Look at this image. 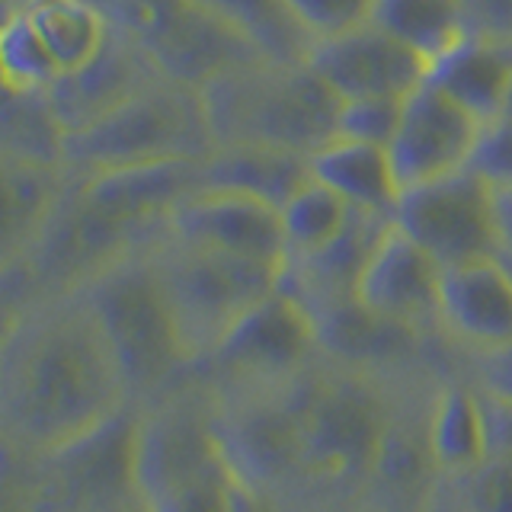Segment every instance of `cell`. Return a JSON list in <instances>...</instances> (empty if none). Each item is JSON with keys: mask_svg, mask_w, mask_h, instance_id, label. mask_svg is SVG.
Masks as SVG:
<instances>
[{"mask_svg": "<svg viewBox=\"0 0 512 512\" xmlns=\"http://www.w3.org/2000/svg\"><path fill=\"white\" fill-rule=\"evenodd\" d=\"M503 116H512V96H509V103H506V109H503Z\"/></svg>", "mask_w": 512, "mask_h": 512, "instance_id": "d590c367", "label": "cell"}, {"mask_svg": "<svg viewBox=\"0 0 512 512\" xmlns=\"http://www.w3.org/2000/svg\"><path fill=\"white\" fill-rule=\"evenodd\" d=\"M375 23L420 48L432 68L464 39H471L461 0H381Z\"/></svg>", "mask_w": 512, "mask_h": 512, "instance_id": "4316f807", "label": "cell"}, {"mask_svg": "<svg viewBox=\"0 0 512 512\" xmlns=\"http://www.w3.org/2000/svg\"><path fill=\"white\" fill-rule=\"evenodd\" d=\"M407 100L394 96H372V100H346L340 112V138H356L365 144L391 148L400 122H404Z\"/></svg>", "mask_w": 512, "mask_h": 512, "instance_id": "f546056e", "label": "cell"}, {"mask_svg": "<svg viewBox=\"0 0 512 512\" xmlns=\"http://www.w3.org/2000/svg\"><path fill=\"white\" fill-rule=\"evenodd\" d=\"M167 237L247 256L256 263L288 269V244L282 208L253 192L228 186H199L170 215Z\"/></svg>", "mask_w": 512, "mask_h": 512, "instance_id": "9a60e30c", "label": "cell"}, {"mask_svg": "<svg viewBox=\"0 0 512 512\" xmlns=\"http://www.w3.org/2000/svg\"><path fill=\"white\" fill-rule=\"evenodd\" d=\"M84 292L109 330L138 410L157 404L192 378V359L176 327L151 244L103 272Z\"/></svg>", "mask_w": 512, "mask_h": 512, "instance_id": "8992f818", "label": "cell"}, {"mask_svg": "<svg viewBox=\"0 0 512 512\" xmlns=\"http://www.w3.org/2000/svg\"><path fill=\"white\" fill-rule=\"evenodd\" d=\"M157 74L192 90H208L266 55L218 16L205 0H103ZM272 61V58H269Z\"/></svg>", "mask_w": 512, "mask_h": 512, "instance_id": "9c48e42d", "label": "cell"}, {"mask_svg": "<svg viewBox=\"0 0 512 512\" xmlns=\"http://www.w3.org/2000/svg\"><path fill=\"white\" fill-rule=\"evenodd\" d=\"M308 61L343 103L372 100V96L410 100L432 77V61L420 48L394 36L381 23L317 42Z\"/></svg>", "mask_w": 512, "mask_h": 512, "instance_id": "2e32d148", "label": "cell"}, {"mask_svg": "<svg viewBox=\"0 0 512 512\" xmlns=\"http://www.w3.org/2000/svg\"><path fill=\"white\" fill-rule=\"evenodd\" d=\"M394 221L445 269L506 256L500 189L477 170L407 189Z\"/></svg>", "mask_w": 512, "mask_h": 512, "instance_id": "8fae6325", "label": "cell"}, {"mask_svg": "<svg viewBox=\"0 0 512 512\" xmlns=\"http://www.w3.org/2000/svg\"><path fill=\"white\" fill-rule=\"evenodd\" d=\"M68 141L71 135L52 106V96L45 90H26V87L4 84L0 154L68 164Z\"/></svg>", "mask_w": 512, "mask_h": 512, "instance_id": "484cf974", "label": "cell"}, {"mask_svg": "<svg viewBox=\"0 0 512 512\" xmlns=\"http://www.w3.org/2000/svg\"><path fill=\"white\" fill-rule=\"evenodd\" d=\"M445 266L423 244L391 221L359 272L356 301L388 324L439 336Z\"/></svg>", "mask_w": 512, "mask_h": 512, "instance_id": "5bb4252c", "label": "cell"}, {"mask_svg": "<svg viewBox=\"0 0 512 512\" xmlns=\"http://www.w3.org/2000/svg\"><path fill=\"white\" fill-rule=\"evenodd\" d=\"M151 253L192 359V372L228 340L240 320L276 295L285 279V269L279 266L186 244L167 234L154 240Z\"/></svg>", "mask_w": 512, "mask_h": 512, "instance_id": "ba28073f", "label": "cell"}, {"mask_svg": "<svg viewBox=\"0 0 512 512\" xmlns=\"http://www.w3.org/2000/svg\"><path fill=\"white\" fill-rule=\"evenodd\" d=\"M452 365L378 368L320 349L240 388L192 384L234 468L279 512H432L429 407Z\"/></svg>", "mask_w": 512, "mask_h": 512, "instance_id": "6da1fadb", "label": "cell"}, {"mask_svg": "<svg viewBox=\"0 0 512 512\" xmlns=\"http://www.w3.org/2000/svg\"><path fill=\"white\" fill-rule=\"evenodd\" d=\"M135 410L125 365L87 292L7 311L0 352L4 455L68 452Z\"/></svg>", "mask_w": 512, "mask_h": 512, "instance_id": "7a4b0ae2", "label": "cell"}, {"mask_svg": "<svg viewBox=\"0 0 512 512\" xmlns=\"http://www.w3.org/2000/svg\"><path fill=\"white\" fill-rule=\"evenodd\" d=\"M359 215L362 212L349 199H343L333 186L311 176V180L282 205L288 263L308 260V256L330 250L336 240L346 237V231L356 224Z\"/></svg>", "mask_w": 512, "mask_h": 512, "instance_id": "d4e9b609", "label": "cell"}, {"mask_svg": "<svg viewBox=\"0 0 512 512\" xmlns=\"http://www.w3.org/2000/svg\"><path fill=\"white\" fill-rule=\"evenodd\" d=\"M288 7H292L298 26L317 45L375 23L381 0H288Z\"/></svg>", "mask_w": 512, "mask_h": 512, "instance_id": "f1b7e54d", "label": "cell"}, {"mask_svg": "<svg viewBox=\"0 0 512 512\" xmlns=\"http://www.w3.org/2000/svg\"><path fill=\"white\" fill-rule=\"evenodd\" d=\"M4 4H13V0H4Z\"/></svg>", "mask_w": 512, "mask_h": 512, "instance_id": "8d00e7d4", "label": "cell"}, {"mask_svg": "<svg viewBox=\"0 0 512 512\" xmlns=\"http://www.w3.org/2000/svg\"><path fill=\"white\" fill-rule=\"evenodd\" d=\"M138 496L144 512H279L234 468L192 381L138 410Z\"/></svg>", "mask_w": 512, "mask_h": 512, "instance_id": "277c9868", "label": "cell"}, {"mask_svg": "<svg viewBox=\"0 0 512 512\" xmlns=\"http://www.w3.org/2000/svg\"><path fill=\"white\" fill-rule=\"evenodd\" d=\"M205 4L272 61H308L314 52V42L298 26L288 0H205Z\"/></svg>", "mask_w": 512, "mask_h": 512, "instance_id": "83f0119b", "label": "cell"}, {"mask_svg": "<svg viewBox=\"0 0 512 512\" xmlns=\"http://www.w3.org/2000/svg\"><path fill=\"white\" fill-rule=\"evenodd\" d=\"M202 164L74 173L42 240L20 266L4 272L7 311L36 298L84 292L103 272L154 244L176 205L205 183Z\"/></svg>", "mask_w": 512, "mask_h": 512, "instance_id": "3957f363", "label": "cell"}, {"mask_svg": "<svg viewBox=\"0 0 512 512\" xmlns=\"http://www.w3.org/2000/svg\"><path fill=\"white\" fill-rule=\"evenodd\" d=\"M458 362L477 384H484L487 391L512 400V349L493 352V356H480V359H458Z\"/></svg>", "mask_w": 512, "mask_h": 512, "instance_id": "d6a6232c", "label": "cell"}, {"mask_svg": "<svg viewBox=\"0 0 512 512\" xmlns=\"http://www.w3.org/2000/svg\"><path fill=\"white\" fill-rule=\"evenodd\" d=\"M432 512H452V509H448V506H445V503L439 500V503H436V509H432Z\"/></svg>", "mask_w": 512, "mask_h": 512, "instance_id": "e575fe53", "label": "cell"}, {"mask_svg": "<svg viewBox=\"0 0 512 512\" xmlns=\"http://www.w3.org/2000/svg\"><path fill=\"white\" fill-rule=\"evenodd\" d=\"M311 173L368 215L394 218L404 199L391 148L381 144L336 138L311 157Z\"/></svg>", "mask_w": 512, "mask_h": 512, "instance_id": "44dd1931", "label": "cell"}, {"mask_svg": "<svg viewBox=\"0 0 512 512\" xmlns=\"http://www.w3.org/2000/svg\"><path fill=\"white\" fill-rule=\"evenodd\" d=\"M484 400L487 452L468 474L445 484L439 493V500L452 512H512V400L487 388Z\"/></svg>", "mask_w": 512, "mask_h": 512, "instance_id": "cb8c5ba5", "label": "cell"}, {"mask_svg": "<svg viewBox=\"0 0 512 512\" xmlns=\"http://www.w3.org/2000/svg\"><path fill=\"white\" fill-rule=\"evenodd\" d=\"M320 349L324 346H320L314 314L282 285L276 295H269L260 308L240 320L237 330L192 372L189 381L205 391H228L282 375L314 359Z\"/></svg>", "mask_w": 512, "mask_h": 512, "instance_id": "7c38bea8", "label": "cell"}, {"mask_svg": "<svg viewBox=\"0 0 512 512\" xmlns=\"http://www.w3.org/2000/svg\"><path fill=\"white\" fill-rule=\"evenodd\" d=\"M429 80L493 122L512 96V45L471 36L436 61Z\"/></svg>", "mask_w": 512, "mask_h": 512, "instance_id": "7402d4cb", "label": "cell"}, {"mask_svg": "<svg viewBox=\"0 0 512 512\" xmlns=\"http://www.w3.org/2000/svg\"><path fill=\"white\" fill-rule=\"evenodd\" d=\"M461 4L471 36L512 45V0H461Z\"/></svg>", "mask_w": 512, "mask_h": 512, "instance_id": "1f68e13d", "label": "cell"}, {"mask_svg": "<svg viewBox=\"0 0 512 512\" xmlns=\"http://www.w3.org/2000/svg\"><path fill=\"white\" fill-rule=\"evenodd\" d=\"M509 263H512V260H509Z\"/></svg>", "mask_w": 512, "mask_h": 512, "instance_id": "74e56055", "label": "cell"}, {"mask_svg": "<svg viewBox=\"0 0 512 512\" xmlns=\"http://www.w3.org/2000/svg\"><path fill=\"white\" fill-rule=\"evenodd\" d=\"M202 186H228L253 192L279 208L311 180V157L292 151L263 148V144H218L202 164Z\"/></svg>", "mask_w": 512, "mask_h": 512, "instance_id": "603a6c76", "label": "cell"}, {"mask_svg": "<svg viewBox=\"0 0 512 512\" xmlns=\"http://www.w3.org/2000/svg\"><path fill=\"white\" fill-rule=\"evenodd\" d=\"M487 128L490 122L452 93H445L432 80L423 84L407 100L404 122L391 144L404 192L471 170Z\"/></svg>", "mask_w": 512, "mask_h": 512, "instance_id": "4fadbf2b", "label": "cell"}, {"mask_svg": "<svg viewBox=\"0 0 512 512\" xmlns=\"http://www.w3.org/2000/svg\"><path fill=\"white\" fill-rule=\"evenodd\" d=\"M471 170H477L496 189H512V116L490 122Z\"/></svg>", "mask_w": 512, "mask_h": 512, "instance_id": "4dcf8cb0", "label": "cell"}, {"mask_svg": "<svg viewBox=\"0 0 512 512\" xmlns=\"http://www.w3.org/2000/svg\"><path fill=\"white\" fill-rule=\"evenodd\" d=\"M74 183L68 164L36 157L0 154V189H4V237H0V260L4 272L20 266L32 247L39 244L48 224Z\"/></svg>", "mask_w": 512, "mask_h": 512, "instance_id": "ac0fdd59", "label": "cell"}, {"mask_svg": "<svg viewBox=\"0 0 512 512\" xmlns=\"http://www.w3.org/2000/svg\"><path fill=\"white\" fill-rule=\"evenodd\" d=\"M154 80H160L157 68L119 26L116 39L106 45V52L90 68L48 90V96H52V106L68 128V135H77L109 116L112 109H119L125 100H132L138 90L151 87Z\"/></svg>", "mask_w": 512, "mask_h": 512, "instance_id": "d6986e66", "label": "cell"}, {"mask_svg": "<svg viewBox=\"0 0 512 512\" xmlns=\"http://www.w3.org/2000/svg\"><path fill=\"white\" fill-rule=\"evenodd\" d=\"M202 93L218 144H263L314 157L340 138L343 100L311 61L266 58Z\"/></svg>", "mask_w": 512, "mask_h": 512, "instance_id": "5b68a950", "label": "cell"}, {"mask_svg": "<svg viewBox=\"0 0 512 512\" xmlns=\"http://www.w3.org/2000/svg\"><path fill=\"white\" fill-rule=\"evenodd\" d=\"M218 135L202 90L173 80H154L109 116L93 122L68 141L74 173H100L125 167L180 164L212 157Z\"/></svg>", "mask_w": 512, "mask_h": 512, "instance_id": "52a82bcc", "label": "cell"}, {"mask_svg": "<svg viewBox=\"0 0 512 512\" xmlns=\"http://www.w3.org/2000/svg\"><path fill=\"white\" fill-rule=\"evenodd\" d=\"M429 452L442 487L468 474L487 452L484 388L455 362L439 378L429 407Z\"/></svg>", "mask_w": 512, "mask_h": 512, "instance_id": "ffe728a7", "label": "cell"}, {"mask_svg": "<svg viewBox=\"0 0 512 512\" xmlns=\"http://www.w3.org/2000/svg\"><path fill=\"white\" fill-rule=\"evenodd\" d=\"M439 336L458 359L512 349V263L506 256L445 269Z\"/></svg>", "mask_w": 512, "mask_h": 512, "instance_id": "e0dca14e", "label": "cell"}, {"mask_svg": "<svg viewBox=\"0 0 512 512\" xmlns=\"http://www.w3.org/2000/svg\"><path fill=\"white\" fill-rule=\"evenodd\" d=\"M500 215L506 234V260H512V189H500Z\"/></svg>", "mask_w": 512, "mask_h": 512, "instance_id": "836d02e7", "label": "cell"}, {"mask_svg": "<svg viewBox=\"0 0 512 512\" xmlns=\"http://www.w3.org/2000/svg\"><path fill=\"white\" fill-rule=\"evenodd\" d=\"M4 84L55 90L106 52L119 23L103 0L4 4Z\"/></svg>", "mask_w": 512, "mask_h": 512, "instance_id": "30bf717a", "label": "cell"}]
</instances>
